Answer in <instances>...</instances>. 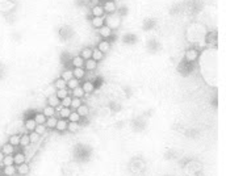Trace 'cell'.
<instances>
[{"label": "cell", "instance_id": "cell-42", "mask_svg": "<svg viewBox=\"0 0 226 176\" xmlns=\"http://www.w3.org/2000/svg\"><path fill=\"white\" fill-rule=\"evenodd\" d=\"M0 176H4V175H0Z\"/></svg>", "mask_w": 226, "mask_h": 176}, {"label": "cell", "instance_id": "cell-32", "mask_svg": "<svg viewBox=\"0 0 226 176\" xmlns=\"http://www.w3.org/2000/svg\"><path fill=\"white\" fill-rule=\"evenodd\" d=\"M67 87H68V88H71V90H74V88L79 87V79H76V78L70 79V80L67 81Z\"/></svg>", "mask_w": 226, "mask_h": 176}, {"label": "cell", "instance_id": "cell-36", "mask_svg": "<svg viewBox=\"0 0 226 176\" xmlns=\"http://www.w3.org/2000/svg\"><path fill=\"white\" fill-rule=\"evenodd\" d=\"M59 113H61L62 118H68V116H70V113H71V109L70 108H62L59 110Z\"/></svg>", "mask_w": 226, "mask_h": 176}, {"label": "cell", "instance_id": "cell-28", "mask_svg": "<svg viewBox=\"0 0 226 176\" xmlns=\"http://www.w3.org/2000/svg\"><path fill=\"white\" fill-rule=\"evenodd\" d=\"M9 143H11L13 147L20 146V135H17V134L11 135V137H9Z\"/></svg>", "mask_w": 226, "mask_h": 176}, {"label": "cell", "instance_id": "cell-26", "mask_svg": "<svg viewBox=\"0 0 226 176\" xmlns=\"http://www.w3.org/2000/svg\"><path fill=\"white\" fill-rule=\"evenodd\" d=\"M42 113L46 116V118H47V117H52V116H54V113H55V108L47 105V106H45V108H43V112H42Z\"/></svg>", "mask_w": 226, "mask_h": 176}, {"label": "cell", "instance_id": "cell-30", "mask_svg": "<svg viewBox=\"0 0 226 176\" xmlns=\"http://www.w3.org/2000/svg\"><path fill=\"white\" fill-rule=\"evenodd\" d=\"M71 101H72V97L66 96L65 99L61 100V105L63 106V108H70V106H71Z\"/></svg>", "mask_w": 226, "mask_h": 176}, {"label": "cell", "instance_id": "cell-27", "mask_svg": "<svg viewBox=\"0 0 226 176\" xmlns=\"http://www.w3.org/2000/svg\"><path fill=\"white\" fill-rule=\"evenodd\" d=\"M61 78L63 79V80H66V81H68L70 79H72V78H74V72H72V70H65L63 72H62Z\"/></svg>", "mask_w": 226, "mask_h": 176}, {"label": "cell", "instance_id": "cell-5", "mask_svg": "<svg viewBox=\"0 0 226 176\" xmlns=\"http://www.w3.org/2000/svg\"><path fill=\"white\" fill-rule=\"evenodd\" d=\"M105 24V15L104 16H99V17H92V25L95 28L100 29Z\"/></svg>", "mask_w": 226, "mask_h": 176}, {"label": "cell", "instance_id": "cell-17", "mask_svg": "<svg viewBox=\"0 0 226 176\" xmlns=\"http://www.w3.org/2000/svg\"><path fill=\"white\" fill-rule=\"evenodd\" d=\"M33 118H34V121H36L37 125H43L46 122V116L43 115V113H36Z\"/></svg>", "mask_w": 226, "mask_h": 176}, {"label": "cell", "instance_id": "cell-39", "mask_svg": "<svg viewBox=\"0 0 226 176\" xmlns=\"http://www.w3.org/2000/svg\"><path fill=\"white\" fill-rule=\"evenodd\" d=\"M29 138H30V142H37V141H38V139H40V134H37V133H36V131L33 130V131H32V133H30V134H29Z\"/></svg>", "mask_w": 226, "mask_h": 176}, {"label": "cell", "instance_id": "cell-41", "mask_svg": "<svg viewBox=\"0 0 226 176\" xmlns=\"http://www.w3.org/2000/svg\"><path fill=\"white\" fill-rule=\"evenodd\" d=\"M3 159H4V154L3 151H0V163H3Z\"/></svg>", "mask_w": 226, "mask_h": 176}, {"label": "cell", "instance_id": "cell-8", "mask_svg": "<svg viewBox=\"0 0 226 176\" xmlns=\"http://www.w3.org/2000/svg\"><path fill=\"white\" fill-rule=\"evenodd\" d=\"M97 49H99L103 54H105V53L111 49V43H109V41H108V40H103V41H100V42H99V45H97Z\"/></svg>", "mask_w": 226, "mask_h": 176}, {"label": "cell", "instance_id": "cell-2", "mask_svg": "<svg viewBox=\"0 0 226 176\" xmlns=\"http://www.w3.org/2000/svg\"><path fill=\"white\" fill-rule=\"evenodd\" d=\"M121 24V18L120 16H116V15H112L106 18V27H109L111 29H117Z\"/></svg>", "mask_w": 226, "mask_h": 176}, {"label": "cell", "instance_id": "cell-6", "mask_svg": "<svg viewBox=\"0 0 226 176\" xmlns=\"http://www.w3.org/2000/svg\"><path fill=\"white\" fill-rule=\"evenodd\" d=\"M91 13H92V17H99V16H104V8H103V5H95V7H92L91 9Z\"/></svg>", "mask_w": 226, "mask_h": 176}, {"label": "cell", "instance_id": "cell-12", "mask_svg": "<svg viewBox=\"0 0 226 176\" xmlns=\"http://www.w3.org/2000/svg\"><path fill=\"white\" fill-rule=\"evenodd\" d=\"M72 72H74V78H76V79H83L84 78V75H86V70L83 67H75L74 70H72Z\"/></svg>", "mask_w": 226, "mask_h": 176}, {"label": "cell", "instance_id": "cell-15", "mask_svg": "<svg viewBox=\"0 0 226 176\" xmlns=\"http://www.w3.org/2000/svg\"><path fill=\"white\" fill-rule=\"evenodd\" d=\"M3 172L5 176H13L16 172H17V169L15 167V164H12V166H5L4 169H3Z\"/></svg>", "mask_w": 226, "mask_h": 176}, {"label": "cell", "instance_id": "cell-19", "mask_svg": "<svg viewBox=\"0 0 226 176\" xmlns=\"http://www.w3.org/2000/svg\"><path fill=\"white\" fill-rule=\"evenodd\" d=\"M16 169H17V174H20V175H27V174H29V166L27 164V163H22V164H20V166H17L16 167Z\"/></svg>", "mask_w": 226, "mask_h": 176}, {"label": "cell", "instance_id": "cell-34", "mask_svg": "<svg viewBox=\"0 0 226 176\" xmlns=\"http://www.w3.org/2000/svg\"><path fill=\"white\" fill-rule=\"evenodd\" d=\"M66 96H68V91H67V88H62V90H58L56 91V97L58 99H65Z\"/></svg>", "mask_w": 226, "mask_h": 176}, {"label": "cell", "instance_id": "cell-14", "mask_svg": "<svg viewBox=\"0 0 226 176\" xmlns=\"http://www.w3.org/2000/svg\"><path fill=\"white\" fill-rule=\"evenodd\" d=\"M92 51H93V50H92L91 47H84L83 50H81L80 56H81V58H83L84 61H87V59L92 58Z\"/></svg>", "mask_w": 226, "mask_h": 176}, {"label": "cell", "instance_id": "cell-13", "mask_svg": "<svg viewBox=\"0 0 226 176\" xmlns=\"http://www.w3.org/2000/svg\"><path fill=\"white\" fill-rule=\"evenodd\" d=\"M76 113L80 116V117H86V116H88V113H90V108L87 106L86 104H81L79 108L76 109Z\"/></svg>", "mask_w": 226, "mask_h": 176}, {"label": "cell", "instance_id": "cell-37", "mask_svg": "<svg viewBox=\"0 0 226 176\" xmlns=\"http://www.w3.org/2000/svg\"><path fill=\"white\" fill-rule=\"evenodd\" d=\"M34 131H36L37 134L42 135V134L46 131V126H45V124H43V125H37V126H36V129H34Z\"/></svg>", "mask_w": 226, "mask_h": 176}, {"label": "cell", "instance_id": "cell-7", "mask_svg": "<svg viewBox=\"0 0 226 176\" xmlns=\"http://www.w3.org/2000/svg\"><path fill=\"white\" fill-rule=\"evenodd\" d=\"M96 67H97V62L93 61L92 58L84 61V70H87V71H93Z\"/></svg>", "mask_w": 226, "mask_h": 176}, {"label": "cell", "instance_id": "cell-20", "mask_svg": "<svg viewBox=\"0 0 226 176\" xmlns=\"http://www.w3.org/2000/svg\"><path fill=\"white\" fill-rule=\"evenodd\" d=\"M13 162L16 166H20L22 163H25V155L22 153H17L15 156H13Z\"/></svg>", "mask_w": 226, "mask_h": 176}, {"label": "cell", "instance_id": "cell-18", "mask_svg": "<svg viewBox=\"0 0 226 176\" xmlns=\"http://www.w3.org/2000/svg\"><path fill=\"white\" fill-rule=\"evenodd\" d=\"M37 126V124L34 121V118H28V120H25V129L27 130H30V131H33Z\"/></svg>", "mask_w": 226, "mask_h": 176}, {"label": "cell", "instance_id": "cell-4", "mask_svg": "<svg viewBox=\"0 0 226 176\" xmlns=\"http://www.w3.org/2000/svg\"><path fill=\"white\" fill-rule=\"evenodd\" d=\"M104 8V12H108V13H113V12L116 11V3L112 2V0H106L103 5Z\"/></svg>", "mask_w": 226, "mask_h": 176}, {"label": "cell", "instance_id": "cell-25", "mask_svg": "<svg viewBox=\"0 0 226 176\" xmlns=\"http://www.w3.org/2000/svg\"><path fill=\"white\" fill-rule=\"evenodd\" d=\"M54 86H55L56 90H62V88H66V87H67V81H66V80H63L62 78H59V79H56V80H55Z\"/></svg>", "mask_w": 226, "mask_h": 176}, {"label": "cell", "instance_id": "cell-1", "mask_svg": "<svg viewBox=\"0 0 226 176\" xmlns=\"http://www.w3.org/2000/svg\"><path fill=\"white\" fill-rule=\"evenodd\" d=\"M199 56H200V53H199V50H196V49H188L185 51V61L188 62V63L196 62L199 59Z\"/></svg>", "mask_w": 226, "mask_h": 176}, {"label": "cell", "instance_id": "cell-10", "mask_svg": "<svg viewBox=\"0 0 226 176\" xmlns=\"http://www.w3.org/2000/svg\"><path fill=\"white\" fill-rule=\"evenodd\" d=\"M81 88H83V91H84V93H92L93 91H95V84L92 83V81H84L83 83V86H81Z\"/></svg>", "mask_w": 226, "mask_h": 176}, {"label": "cell", "instance_id": "cell-9", "mask_svg": "<svg viewBox=\"0 0 226 176\" xmlns=\"http://www.w3.org/2000/svg\"><path fill=\"white\" fill-rule=\"evenodd\" d=\"M67 120L66 118H61V120L56 121V125H55V129L58 130V131H63V130H67Z\"/></svg>", "mask_w": 226, "mask_h": 176}, {"label": "cell", "instance_id": "cell-29", "mask_svg": "<svg viewBox=\"0 0 226 176\" xmlns=\"http://www.w3.org/2000/svg\"><path fill=\"white\" fill-rule=\"evenodd\" d=\"M72 92H74V96H75V97H78V99H81V97L84 96V91H83V88H81L80 86H79V87H76V88H74Z\"/></svg>", "mask_w": 226, "mask_h": 176}, {"label": "cell", "instance_id": "cell-23", "mask_svg": "<svg viewBox=\"0 0 226 176\" xmlns=\"http://www.w3.org/2000/svg\"><path fill=\"white\" fill-rule=\"evenodd\" d=\"M56 118L54 117V116H52V117H47L46 118V122H45V125H46V128H50V129H53V128H55V125H56Z\"/></svg>", "mask_w": 226, "mask_h": 176}, {"label": "cell", "instance_id": "cell-22", "mask_svg": "<svg viewBox=\"0 0 226 176\" xmlns=\"http://www.w3.org/2000/svg\"><path fill=\"white\" fill-rule=\"evenodd\" d=\"M30 144V138H29V134H24L20 137V146L21 147H27Z\"/></svg>", "mask_w": 226, "mask_h": 176}, {"label": "cell", "instance_id": "cell-40", "mask_svg": "<svg viewBox=\"0 0 226 176\" xmlns=\"http://www.w3.org/2000/svg\"><path fill=\"white\" fill-rule=\"evenodd\" d=\"M87 4L91 5V7H95V5L99 4V0H87Z\"/></svg>", "mask_w": 226, "mask_h": 176}, {"label": "cell", "instance_id": "cell-16", "mask_svg": "<svg viewBox=\"0 0 226 176\" xmlns=\"http://www.w3.org/2000/svg\"><path fill=\"white\" fill-rule=\"evenodd\" d=\"M71 63H72L74 67H83V66H84V59L81 58L80 55L74 56V58L71 59Z\"/></svg>", "mask_w": 226, "mask_h": 176}, {"label": "cell", "instance_id": "cell-21", "mask_svg": "<svg viewBox=\"0 0 226 176\" xmlns=\"http://www.w3.org/2000/svg\"><path fill=\"white\" fill-rule=\"evenodd\" d=\"M13 146L8 142V143H5L4 146H3V149H2V151H3V154L4 155H12V153H13Z\"/></svg>", "mask_w": 226, "mask_h": 176}, {"label": "cell", "instance_id": "cell-3", "mask_svg": "<svg viewBox=\"0 0 226 176\" xmlns=\"http://www.w3.org/2000/svg\"><path fill=\"white\" fill-rule=\"evenodd\" d=\"M99 33H100V36H101L104 40H108L109 37L112 36V29L109 27H106V25H103V27L99 29Z\"/></svg>", "mask_w": 226, "mask_h": 176}, {"label": "cell", "instance_id": "cell-35", "mask_svg": "<svg viewBox=\"0 0 226 176\" xmlns=\"http://www.w3.org/2000/svg\"><path fill=\"white\" fill-rule=\"evenodd\" d=\"M80 105H81V99L75 97V99H72V101H71V106H70V108H72V109L76 110Z\"/></svg>", "mask_w": 226, "mask_h": 176}, {"label": "cell", "instance_id": "cell-31", "mask_svg": "<svg viewBox=\"0 0 226 176\" xmlns=\"http://www.w3.org/2000/svg\"><path fill=\"white\" fill-rule=\"evenodd\" d=\"M3 164H4V167H5V166H12V164H15V162H13V156H12V155H4Z\"/></svg>", "mask_w": 226, "mask_h": 176}, {"label": "cell", "instance_id": "cell-24", "mask_svg": "<svg viewBox=\"0 0 226 176\" xmlns=\"http://www.w3.org/2000/svg\"><path fill=\"white\" fill-rule=\"evenodd\" d=\"M103 56H104V54H103L101 51H100L99 49H95V50L92 51V59H93V61L100 62V61L103 59Z\"/></svg>", "mask_w": 226, "mask_h": 176}, {"label": "cell", "instance_id": "cell-11", "mask_svg": "<svg viewBox=\"0 0 226 176\" xmlns=\"http://www.w3.org/2000/svg\"><path fill=\"white\" fill-rule=\"evenodd\" d=\"M47 105L53 106V108H56L58 105H61V99L56 97V95L49 96V99H47Z\"/></svg>", "mask_w": 226, "mask_h": 176}, {"label": "cell", "instance_id": "cell-38", "mask_svg": "<svg viewBox=\"0 0 226 176\" xmlns=\"http://www.w3.org/2000/svg\"><path fill=\"white\" fill-rule=\"evenodd\" d=\"M78 128H79L78 122H68V125H67V129L70 130V131H76Z\"/></svg>", "mask_w": 226, "mask_h": 176}, {"label": "cell", "instance_id": "cell-33", "mask_svg": "<svg viewBox=\"0 0 226 176\" xmlns=\"http://www.w3.org/2000/svg\"><path fill=\"white\" fill-rule=\"evenodd\" d=\"M68 120H70V122H79L80 116L76 113V110H75V112H72V110H71L70 116H68Z\"/></svg>", "mask_w": 226, "mask_h": 176}]
</instances>
